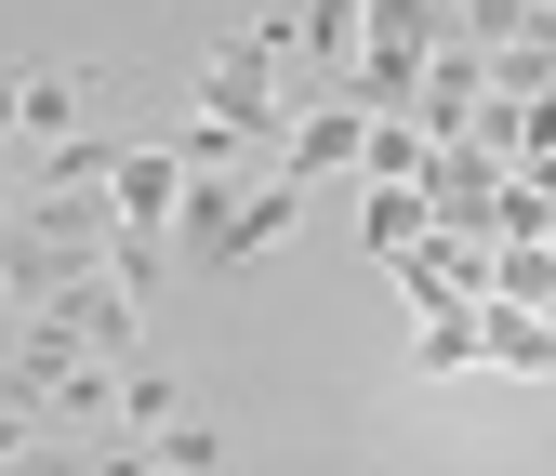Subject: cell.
I'll return each mask as SVG.
<instances>
[{
  "label": "cell",
  "mask_w": 556,
  "mask_h": 476,
  "mask_svg": "<svg viewBox=\"0 0 556 476\" xmlns=\"http://www.w3.org/2000/svg\"><path fill=\"white\" fill-rule=\"evenodd\" d=\"M173 198H186V159H173V146H132V159H119V239H160Z\"/></svg>",
  "instance_id": "obj_1"
},
{
  "label": "cell",
  "mask_w": 556,
  "mask_h": 476,
  "mask_svg": "<svg viewBox=\"0 0 556 476\" xmlns=\"http://www.w3.org/2000/svg\"><path fill=\"white\" fill-rule=\"evenodd\" d=\"M147 450H160V476H226V424H199V411H186V424H160Z\"/></svg>",
  "instance_id": "obj_2"
},
{
  "label": "cell",
  "mask_w": 556,
  "mask_h": 476,
  "mask_svg": "<svg viewBox=\"0 0 556 476\" xmlns=\"http://www.w3.org/2000/svg\"><path fill=\"white\" fill-rule=\"evenodd\" d=\"M331 159H358V119H344V106H331V119H305L292 146H278V172H292V185H305V172H331Z\"/></svg>",
  "instance_id": "obj_3"
},
{
  "label": "cell",
  "mask_w": 556,
  "mask_h": 476,
  "mask_svg": "<svg viewBox=\"0 0 556 476\" xmlns=\"http://www.w3.org/2000/svg\"><path fill=\"white\" fill-rule=\"evenodd\" d=\"M344 40H358V0H305V53L344 66Z\"/></svg>",
  "instance_id": "obj_4"
},
{
  "label": "cell",
  "mask_w": 556,
  "mask_h": 476,
  "mask_svg": "<svg viewBox=\"0 0 556 476\" xmlns=\"http://www.w3.org/2000/svg\"><path fill=\"white\" fill-rule=\"evenodd\" d=\"M0 132H14V66H0Z\"/></svg>",
  "instance_id": "obj_5"
}]
</instances>
